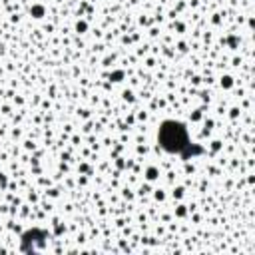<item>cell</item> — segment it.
Masks as SVG:
<instances>
[{
	"label": "cell",
	"instance_id": "obj_1",
	"mask_svg": "<svg viewBox=\"0 0 255 255\" xmlns=\"http://www.w3.org/2000/svg\"><path fill=\"white\" fill-rule=\"evenodd\" d=\"M159 142H162V146L167 151H173V154H180L184 148L189 146L188 132H185L184 124L173 122V120H167L162 124V128H159Z\"/></svg>",
	"mask_w": 255,
	"mask_h": 255
},
{
	"label": "cell",
	"instance_id": "obj_2",
	"mask_svg": "<svg viewBox=\"0 0 255 255\" xmlns=\"http://www.w3.org/2000/svg\"><path fill=\"white\" fill-rule=\"evenodd\" d=\"M30 12L34 14V18H42V14H44V8H42V6H32V8H30Z\"/></svg>",
	"mask_w": 255,
	"mask_h": 255
},
{
	"label": "cell",
	"instance_id": "obj_3",
	"mask_svg": "<svg viewBox=\"0 0 255 255\" xmlns=\"http://www.w3.org/2000/svg\"><path fill=\"white\" fill-rule=\"evenodd\" d=\"M146 177L148 180H155V177H158V169H155V167H148V172H146Z\"/></svg>",
	"mask_w": 255,
	"mask_h": 255
},
{
	"label": "cell",
	"instance_id": "obj_4",
	"mask_svg": "<svg viewBox=\"0 0 255 255\" xmlns=\"http://www.w3.org/2000/svg\"><path fill=\"white\" fill-rule=\"evenodd\" d=\"M221 86H223V88H231V86H233V80H231L229 76H225V78L221 80Z\"/></svg>",
	"mask_w": 255,
	"mask_h": 255
}]
</instances>
